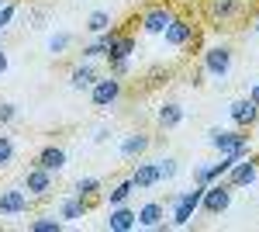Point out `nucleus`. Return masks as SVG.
Wrapping results in <instances>:
<instances>
[{
  "label": "nucleus",
  "instance_id": "f257e3e1",
  "mask_svg": "<svg viewBox=\"0 0 259 232\" xmlns=\"http://www.w3.org/2000/svg\"><path fill=\"white\" fill-rule=\"evenodd\" d=\"M200 197H204V187H200V184H194V187H187V191L173 194V197L166 201V208H169V225H177V229L190 225L194 215L200 212Z\"/></svg>",
  "mask_w": 259,
  "mask_h": 232
},
{
  "label": "nucleus",
  "instance_id": "f03ea898",
  "mask_svg": "<svg viewBox=\"0 0 259 232\" xmlns=\"http://www.w3.org/2000/svg\"><path fill=\"white\" fill-rule=\"evenodd\" d=\"M232 66H235V52H232L228 45H207L204 56H200V70H204L211 80H218V83L228 80Z\"/></svg>",
  "mask_w": 259,
  "mask_h": 232
},
{
  "label": "nucleus",
  "instance_id": "7ed1b4c3",
  "mask_svg": "<svg viewBox=\"0 0 259 232\" xmlns=\"http://www.w3.org/2000/svg\"><path fill=\"white\" fill-rule=\"evenodd\" d=\"M232 194L235 187L221 177V180H211L207 187H204V197H200V212L204 215H225L232 208Z\"/></svg>",
  "mask_w": 259,
  "mask_h": 232
},
{
  "label": "nucleus",
  "instance_id": "20e7f679",
  "mask_svg": "<svg viewBox=\"0 0 259 232\" xmlns=\"http://www.w3.org/2000/svg\"><path fill=\"white\" fill-rule=\"evenodd\" d=\"M31 212V194L21 184H7L0 187V218H18V215Z\"/></svg>",
  "mask_w": 259,
  "mask_h": 232
},
{
  "label": "nucleus",
  "instance_id": "39448f33",
  "mask_svg": "<svg viewBox=\"0 0 259 232\" xmlns=\"http://www.w3.org/2000/svg\"><path fill=\"white\" fill-rule=\"evenodd\" d=\"M21 187L31 194V201H45V197L52 194V187H56V174H49L45 167L31 163V167L24 170V177H21Z\"/></svg>",
  "mask_w": 259,
  "mask_h": 232
},
{
  "label": "nucleus",
  "instance_id": "423d86ee",
  "mask_svg": "<svg viewBox=\"0 0 259 232\" xmlns=\"http://www.w3.org/2000/svg\"><path fill=\"white\" fill-rule=\"evenodd\" d=\"M87 94H90V104H94V108L107 111V108H114V104L121 101V80L111 77V73H107V77H97Z\"/></svg>",
  "mask_w": 259,
  "mask_h": 232
},
{
  "label": "nucleus",
  "instance_id": "0eeeda50",
  "mask_svg": "<svg viewBox=\"0 0 259 232\" xmlns=\"http://www.w3.org/2000/svg\"><path fill=\"white\" fill-rule=\"evenodd\" d=\"M245 142H249L245 128H235V125H232V128H218V125H214V128H207V146H211L218 156L235 153V149L245 146Z\"/></svg>",
  "mask_w": 259,
  "mask_h": 232
},
{
  "label": "nucleus",
  "instance_id": "6e6552de",
  "mask_svg": "<svg viewBox=\"0 0 259 232\" xmlns=\"http://www.w3.org/2000/svg\"><path fill=\"white\" fill-rule=\"evenodd\" d=\"M177 18V11L169 7V4H149V7H142L139 14V24L145 35H162L166 31V24Z\"/></svg>",
  "mask_w": 259,
  "mask_h": 232
},
{
  "label": "nucleus",
  "instance_id": "1a4fd4ad",
  "mask_svg": "<svg viewBox=\"0 0 259 232\" xmlns=\"http://www.w3.org/2000/svg\"><path fill=\"white\" fill-rule=\"evenodd\" d=\"M169 49H190L194 45V39H197V28H194V21H187V18H173L169 24H166V31L159 35Z\"/></svg>",
  "mask_w": 259,
  "mask_h": 232
},
{
  "label": "nucleus",
  "instance_id": "9d476101",
  "mask_svg": "<svg viewBox=\"0 0 259 232\" xmlns=\"http://www.w3.org/2000/svg\"><path fill=\"white\" fill-rule=\"evenodd\" d=\"M149 149H152V136H145V132H124V136L118 139V156L124 163L142 159Z\"/></svg>",
  "mask_w": 259,
  "mask_h": 232
},
{
  "label": "nucleus",
  "instance_id": "9b49d317",
  "mask_svg": "<svg viewBox=\"0 0 259 232\" xmlns=\"http://www.w3.org/2000/svg\"><path fill=\"white\" fill-rule=\"evenodd\" d=\"M256 177H259V159L249 153L245 159H239V163L225 174V180H228L235 191H242V187H252V184H256Z\"/></svg>",
  "mask_w": 259,
  "mask_h": 232
},
{
  "label": "nucleus",
  "instance_id": "f8f14e48",
  "mask_svg": "<svg viewBox=\"0 0 259 232\" xmlns=\"http://www.w3.org/2000/svg\"><path fill=\"white\" fill-rule=\"evenodd\" d=\"M228 118H232L235 128H245V132H249V128L259 121V104L252 101V97H239V101L228 104Z\"/></svg>",
  "mask_w": 259,
  "mask_h": 232
},
{
  "label": "nucleus",
  "instance_id": "ddd939ff",
  "mask_svg": "<svg viewBox=\"0 0 259 232\" xmlns=\"http://www.w3.org/2000/svg\"><path fill=\"white\" fill-rule=\"evenodd\" d=\"M135 222L142 229H156V232H166L169 222H166V205L162 201H145L142 208H135Z\"/></svg>",
  "mask_w": 259,
  "mask_h": 232
},
{
  "label": "nucleus",
  "instance_id": "4468645a",
  "mask_svg": "<svg viewBox=\"0 0 259 232\" xmlns=\"http://www.w3.org/2000/svg\"><path fill=\"white\" fill-rule=\"evenodd\" d=\"M128 180L135 184V191H152L156 184H159V167H156V159H135V167H132V174Z\"/></svg>",
  "mask_w": 259,
  "mask_h": 232
},
{
  "label": "nucleus",
  "instance_id": "2eb2a0df",
  "mask_svg": "<svg viewBox=\"0 0 259 232\" xmlns=\"http://www.w3.org/2000/svg\"><path fill=\"white\" fill-rule=\"evenodd\" d=\"M139 225L135 222V208L132 205H111L107 208V218H104V229L107 232H132Z\"/></svg>",
  "mask_w": 259,
  "mask_h": 232
},
{
  "label": "nucleus",
  "instance_id": "dca6fc26",
  "mask_svg": "<svg viewBox=\"0 0 259 232\" xmlns=\"http://www.w3.org/2000/svg\"><path fill=\"white\" fill-rule=\"evenodd\" d=\"M204 11H207V18L214 24H228V21H235L242 14V0H207Z\"/></svg>",
  "mask_w": 259,
  "mask_h": 232
},
{
  "label": "nucleus",
  "instance_id": "f3484780",
  "mask_svg": "<svg viewBox=\"0 0 259 232\" xmlns=\"http://www.w3.org/2000/svg\"><path fill=\"white\" fill-rule=\"evenodd\" d=\"M35 163H38V167H45L49 174H62V170H66V163H69V156H66V149H62V146L49 142V146H41V149H38Z\"/></svg>",
  "mask_w": 259,
  "mask_h": 232
},
{
  "label": "nucleus",
  "instance_id": "a211bd4d",
  "mask_svg": "<svg viewBox=\"0 0 259 232\" xmlns=\"http://www.w3.org/2000/svg\"><path fill=\"white\" fill-rule=\"evenodd\" d=\"M97 77H100L97 62H90V59H80V62L69 70V87H73V90H90Z\"/></svg>",
  "mask_w": 259,
  "mask_h": 232
},
{
  "label": "nucleus",
  "instance_id": "6ab92c4d",
  "mask_svg": "<svg viewBox=\"0 0 259 232\" xmlns=\"http://www.w3.org/2000/svg\"><path fill=\"white\" fill-rule=\"evenodd\" d=\"M156 125H159L162 132H173L183 125V104L180 101H162L159 111H156Z\"/></svg>",
  "mask_w": 259,
  "mask_h": 232
},
{
  "label": "nucleus",
  "instance_id": "aec40b11",
  "mask_svg": "<svg viewBox=\"0 0 259 232\" xmlns=\"http://www.w3.org/2000/svg\"><path fill=\"white\" fill-rule=\"evenodd\" d=\"M87 212H90V205L83 201V197H76V194H69V197H62L59 201V218L62 222H80V218H87Z\"/></svg>",
  "mask_w": 259,
  "mask_h": 232
},
{
  "label": "nucleus",
  "instance_id": "412c9836",
  "mask_svg": "<svg viewBox=\"0 0 259 232\" xmlns=\"http://www.w3.org/2000/svg\"><path fill=\"white\" fill-rule=\"evenodd\" d=\"M73 194H76V197H83V201L94 208V205L100 201V180H97V177H80V180L73 184Z\"/></svg>",
  "mask_w": 259,
  "mask_h": 232
},
{
  "label": "nucleus",
  "instance_id": "4be33fe9",
  "mask_svg": "<svg viewBox=\"0 0 259 232\" xmlns=\"http://www.w3.org/2000/svg\"><path fill=\"white\" fill-rule=\"evenodd\" d=\"M69 45H73V35H69V31H52V35L45 39V52L52 59H59V56L69 52Z\"/></svg>",
  "mask_w": 259,
  "mask_h": 232
},
{
  "label": "nucleus",
  "instance_id": "5701e85b",
  "mask_svg": "<svg viewBox=\"0 0 259 232\" xmlns=\"http://www.w3.org/2000/svg\"><path fill=\"white\" fill-rule=\"evenodd\" d=\"M132 194H135V184H132L128 177L118 180V184L107 191V208H111V205H128V201H132Z\"/></svg>",
  "mask_w": 259,
  "mask_h": 232
},
{
  "label": "nucleus",
  "instance_id": "b1692460",
  "mask_svg": "<svg viewBox=\"0 0 259 232\" xmlns=\"http://www.w3.org/2000/svg\"><path fill=\"white\" fill-rule=\"evenodd\" d=\"M111 24H114V21H111V11H90V18H87L83 28H87L90 35H104Z\"/></svg>",
  "mask_w": 259,
  "mask_h": 232
},
{
  "label": "nucleus",
  "instance_id": "393cba45",
  "mask_svg": "<svg viewBox=\"0 0 259 232\" xmlns=\"http://www.w3.org/2000/svg\"><path fill=\"white\" fill-rule=\"evenodd\" d=\"M28 229L31 232H62L66 222H62L59 215H41V218H31V222H28Z\"/></svg>",
  "mask_w": 259,
  "mask_h": 232
},
{
  "label": "nucleus",
  "instance_id": "a878e982",
  "mask_svg": "<svg viewBox=\"0 0 259 232\" xmlns=\"http://www.w3.org/2000/svg\"><path fill=\"white\" fill-rule=\"evenodd\" d=\"M104 56H107V42H104V35H94V42L83 45V59L97 62V59H104Z\"/></svg>",
  "mask_w": 259,
  "mask_h": 232
},
{
  "label": "nucleus",
  "instance_id": "bb28decb",
  "mask_svg": "<svg viewBox=\"0 0 259 232\" xmlns=\"http://www.w3.org/2000/svg\"><path fill=\"white\" fill-rule=\"evenodd\" d=\"M156 167H159V184H166V180H173L180 174L177 156H162V159H156Z\"/></svg>",
  "mask_w": 259,
  "mask_h": 232
},
{
  "label": "nucleus",
  "instance_id": "cd10ccee",
  "mask_svg": "<svg viewBox=\"0 0 259 232\" xmlns=\"http://www.w3.org/2000/svg\"><path fill=\"white\" fill-rule=\"evenodd\" d=\"M14 156H18V146H14V139L0 132V170H4V167H11V163H14Z\"/></svg>",
  "mask_w": 259,
  "mask_h": 232
},
{
  "label": "nucleus",
  "instance_id": "c85d7f7f",
  "mask_svg": "<svg viewBox=\"0 0 259 232\" xmlns=\"http://www.w3.org/2000/svg\"><path fill=\"white\" fill-rule=\"evenodd\" d=\"M107 73L118 77V80H124L128 73H132V59H111V62H107Z\"/></svg>",
  "mask_w": 259,
  "mask_h": 232
},
{
  "label": "nucleus",
  "instance_id": "c756f323",
  "mask_svg": "<svg viewBox=\"0 0 259 232\" xmlns=\"http://www.w3.org/2000/svg\"><path fill=\"white\" fill-rule=\"evenodd\" d=\"M18 118V104L14 101H0V125H11Z\"/></svg>",
  "mask_w": 259,
  "mask_h": 232
},
{
  "label": "nucleus",
  "instance_id": "7c9ffc66",
  "mask_svg": "<svg viewBox=\"0 0 259 232\" xmlns=\"http://www.w3.org/2000/svg\"><path fill=\"white\" fill-rule=\"evenodd\" d=\"M14 14H18V4H11V0H7V4L0 7V31H4V28L14 21Z\"/></svg>",
  "mask_w": 259,
  "mask_h": 232
},
{
  "label": "nucleus",
  "instance_id": "2f4dec72",
  "mask_svg": "<svg viewBox=\"0 0 259 232\" xmlns=\"http://www.w3.org/2000/svg\"><path fill=\"white\" fill-rule=\"evenodd\" d=\"M7 66H11V59H7V52H4V49H0V77H4V73H7Z\"/></svg>",
  "mask_w": 259,
  "mask_h": 232
},
{
  "label": "nucleus",
  "instance_id": "473e14b6",
  "mask_svg": "<svg viewBox=\"0 0 259 232\" xmlns=\"http://www.w3.org/2000/svg\"><path fill=\"white\" fill-rule=\"evenodd\" d=\"M90 139H94V142H107V128H97Z\"/></svg>",
  "mask_w": 259,
  "mask_h": 232
},
{
  "label": "nucleus",
  "instance_id": "72a5a7b5",
  "mask_svg": "<svg viewBox=\"0 0 259 232\" xmlns=\"http://www.w3.org/2000/svg\"><path fill=\"white\" fill-rule=\"evenodd\" d=\"M245 97H252V101H256V104H259V80H256V83H252V87H249V94H245Z\"/></svg>",
  "mask_w": 259,
  "mask_h": 232
},
{
  "label": "nucleus",
  "instance_id": "f704fd0d",
  "mask_svg": "<svg viewBox=\"0 0 259 232\" xmlns=\"http://www.w3.org/2000/svg\"><path fill=\"white\" fill-rule=\"evenodd\" d=\"M252 35H256V39H259V18L252 21Z\"/></svg>",
  "mask_w": 259,
  "mask_h": 232
},
{
  "label": "nucleus",
  "instance_id": "c9c22d12",
  "mask_svg": "<svg viewBox=\"0 0 259 232\" xmlns=\"http://www.w3.org/2000/svg\"><path fill=\"white\" fill-rule=\"evenodd\" d=\"M4 4H7V0H0V7H4Z\"/></svg>",
  "mask_w": 259,
  "mask_h": 232
}]
</instances>
